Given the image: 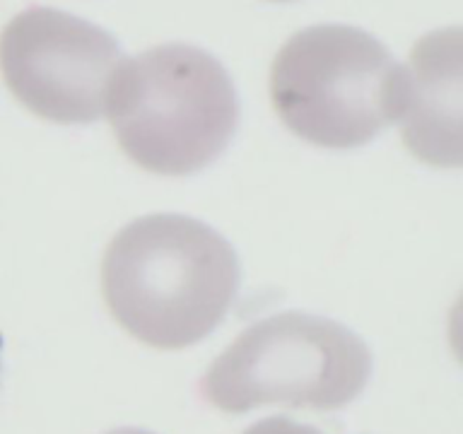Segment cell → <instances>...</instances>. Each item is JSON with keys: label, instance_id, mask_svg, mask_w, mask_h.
<instances>
[{"label": "cell", "instance_id": "4", "mask_svg": "<svg viewBox=\"0 0 463 434\" xmlns=\"http://www.w3.org/2000/svg\"><path fill=\"white\" fill-rule=\"evenodd\" d=\"M372 353L347 326L302 311L260 318L203 376V396L222 412L263 405L338 410L360 396Z\"/></svg>", "mask_w": 463, "mask_h": 434}, {"label": "cell", "instance_id": "8", "mask_svg": "<svg viewBox=\"0 0 463 434\" xmlns=\"http://www.w3.org/2000/svg\"><path fill=\"white\" fill-rule=\"evenodd\" d=\"M449 345H451V353L463 367V292L454 302L451 311H449Z\"/></svg>", "mask_w": 463, "mask_h": 434}, {"label": "cell", "instance_id": "6", "mask_svg": "<svg viewBox=\"0 0 463 434\" xmlns=\"http://www.w3.org/2000/svg\"><path fill=\"white\" fill-rule=\"evenodd\" d=\"M401 140L437 169H463V27L434 29L403 65Z\"/></svg>", "mask_w": 463, "mask_h": 434}, {"label": "cell", "instance_id": "10", "mask_svg": "<svg viewBox=\"0 0 463 434\" xmlns=\"http://www.w3.org/2000/svg\"><path fill=\"white\" fill-rule=\"evenodd\" d=\"M273 3H288V0H273Z\"/></svg>", "mask_w": 463, "mask_h": 434}, {"label": "cell", "instance_id": "9", "mask_svg": "<svg viewBox=\"0 0 463 434\" xmlns=\"http://www.w3.org/2000/svg\"><path fill=\"white\" fill-rule=\"evenodd\" d=\"M107 434H155V432H147V429H136V427H121V429H111Z\"/></svg>", "mask_w": 463, "mask_h": 434}, {"label": "cell", "instance_id": "11", "mask_svg": "<svg viewBox=\"0 0 463 434\" xmlns=\"http://www.w3.org/2000/svg\"><path fill=\"white\" fill-rule=\"evenodd\" d=\"M0 347H3V340H0ZM0 369H3V364H0Z\"/></svg>", "mask_w": 463, "mask_h": 434}, {"label": "cell", "instance_id": "7", "mask_svg": "<svg viewBox=\"0 0 463 434\" xmlns=\"http://www.w3.org/2000/svg\"><path fill=\"white\" fill-rule=\"evenodd\" d=\"M244 434H321L317 427L304 425V422H297V420L289 418H266L259 420L256 425H251Z\"/></svg>", "mask_w": 463, "mask_h": 434}, {"label": "cell", "instance_id": "2", "mask_svg": "<svg viewBox=\"0 0 463 434\" xmlns=\"http://www.w3.org/2000/svg\"><path fill=\"white\" fill-rule=\"evenodd\" d=\"M104 114L130 162L159 176H188L230 145L239 99L230 72L208 51L162 43L123 58Z\"/></svg>", "mask_w": 463, "mask_h": 434}, {"label": "cell", "instance_id": "3", "mask_svg": "<svg viewBox=\"0 0 463 434\" xmlns=\"http://www.w3.org/2000/svg\"><path fill=\"white\" fill-rule=\"evenodd\" d=\"M270 101L297 137L326 150H353L398 121L403 68L364 29L317 24L275 53Z\"/></svg>", "mask_w": 463, "mask_h": 434}, {"label": "cell", "instance_id": "5", "mask_svg": "<svg viewBox=\"0 0 463 434\" xmlns=\"http://www.w3.org/2000/svg\"><path fill=\"white\" fill-rule=\"evenodd\" d=\"M123 53L109 32L53 7L14 14L0 32V75L22 107L51 123H94Z\"/></svg>", "mask_w": 463, "mask_h": 434}, {"label": "cell", "instance_id": "1", "mask_svg": "<svg viewBox=\"0 0 463 434\" xmlns=\"http://www.w3.org/2000/svg\"><path fill=\"white\" fill-rule=\"evenodd\" d=\"M241 285L237 251L194 217L152 212L116 231L101 259V295L123 331L184 350L222 324Z\"/></svg>", "mask_w": 463, "mask_h": 434}]
</instances>
